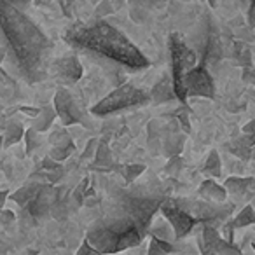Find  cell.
Returning a JSON list of instances; mask_svg holds the SVG:
<instances>
[{
  "instance_id": "cb8c5ba5",
  "label": "cell",
  "mask_w": 255,
  "mask_h": 255,
  "mask_svg": "<svg viewBox=\"0 0 255 255\" xmlns=\"http://www.w3.org/2000/svg\"><path fill=\"white\" fill-rule=\"evenodd\" d=\"M112 163V157H110V149L105 142H100L98 143V149H96V154H95V164L96 166H107V164Z\"/></svg>"
},
{
  "instance_id": "3957f363",
  "label": "cell",
  "mask_w": 255,
  "mask_h": 255,
  "mask_svg": "<svg viewBox=\"0 0 255 255\" xmlns=\"http://www.w3.org/2000/svg\"><path fill=\"white\" fill-rule=\"evenodd\" d=\"M63 40L72 49L124 70L136 72L150 65L149 58L129 40V37L102 19L68 26L63 33Z\"/></svg>"
},
{
  "instance_id": "8992f818",
  "label": "cell",
  "mask_w": 255,
  "mask_h": 255,
  "mask_svg": "<svg viewBox=\"0 0 255 255\" xmlns=\"http://www.w3.org/2000/svg\"><path fill=\"white\" fill-rule=\"evenodd\" d=\"M170 201L184 212H187L189 215H192L203 226H213L215 222H222L226 220V217L231 215V210H233V206H220L219 203H210L205 199L194 201V199L187 198H170Z\"/></svg>"
},
{
  "instance_id": "f546056e",
  "label": "cell",
  "mask_w": 255,
  "mask_h": 255,
  "mask_svg": "<svg viewBox=\"0 0 255 255\" xmlns=\"http://www.w3.org/2000/svg\"><path fill=\"white\" fill-rule=\"evenodd\" d=\"M98 140H89V145H88V149H86V152H84V157H95V154H96V149H98Z\"/></svg>"
},
{
  "instance_id": "30bf717a",
  "label": "cell",
  "mask_w": 255,
  "mask_h": 255,
  "mask_svg": "<svg viewBox=\"0 0 255 255\" xmlns=\"http://www.w3.org/2000/svg\"><path fill=\"white\" fill-rule=\"evenodd\" d=\"M161 213H163V217L168 220V224H170L171 229H173L175 240H182V238H185L192 229H194V226H198L199 224L192 215H189L187 212H184L182 208H178L177 205H173V203L170 201V198L163 203V206H161Z\"/></svg>"
},
{
  "instance_id": "9a60e30c",
  "label": "cell",
  "mask_w": 255,
  "mask_h": 255,
  "mask_svg": "<svg viewBox=\"0 0 255 255\" xmlns=\"http://www.w3.org/2000/svg\"><path fill=\"white\" fill-rule=\"evenodd\" d=\"M150 98H152L154 103H164V102H170V100L177 98L175 89H173V82H171L170 79H163L161 82H157L152 91H150Z\"/></svg>"
},
{
  "instance_id": "5bb4252c",
  "label": "cell",
  "mask_w": 255,
  "mask_h": 255,
  "mask_svg": "<svg viewBox=\"0 0 255 255\" xmlns=\"http://www.w3.org/2000/svg\"><path fill=\"white\" fill-rule=\"evenodd\" d=\"M198 194L201 196L205 201L219 203V205H222L227 198L226 187L220 185V184H217L213 178H208V180L201 182V185H199V189H198Z\"/></svg>"
},
{
  "instance_id": "4316f807",
  "label": "cell",
  "mask_w": 255,
  "mask_h": 255,
  "mask_svg": "<svg viewBox=\"0 0 255 255\" xmlns=\"http://www.w3.org/2000/svg\"><path fill=\"white\" fill-rule=\"evenodd\" d=\"M37 133L39 131H35L33 128H30V129H26V133H25V142H26V152H32L33 149H35L39 143H37Z\"/></svg>"
},
{
  "instance_id": "8fae6325",
  "label": "cell",
  "mask_w": 255,
  "mask_h": 255,
  "mask_svg": "<svg viewBox=\"0 0 255 255\" xmlns=\"http://www.w3.org/2000/svg\"><path fill=\"white\" fill-rule=\"evenodd\" d=\"M54 110L63 126H75L84 123V114L79 109L75 98L65 88H60L54 95Z\"/></svg>"
},
{
  "instance_id": "7c38bea8",
  "label": "cell",
  "mask_w": 255,
  "mask_h": 255,
  "mask_svg": "<svg viewBox=\"0 0 255 255\" xmlns=\"http://www.w3.org/2000/svg\"><path fill=\"white\" fill-rule=\"evenodd\" d=\"M56 189L51 187V185H42L37 196L28 203L30 213L35 217H44L47 215V212H53V206L56 203Z\"/></svg>"
},
{
  "instance_id": "8d00e7d4",
  "label": "cell",
  "mask_w": 255,
  "mask_h": 255,
  "mask_svg": "<svg viewBox=\"0 0 255 255\" xmlns=\"http://www.w3.org/2000/svg\"><path fill=\"white\" fill-rule=\"evenodd\" d=\"M2 147H4V136H0V150H2Z\"/></svg>"
},
{
  "instance_id": "484cf974",
  "label": "cell",
  "mask_w": 255,
  "mask_h": 255,
  "mask_svg": "<svg viewBox=\"0 0 255 255\" xmlns=\"http://www.w3.org/2000/svg\"><path fill=\"white\" fill-rule=\"evenodd\" d=\"M75 255H105V254H102L100 250H96V248L84 238L82 243H81V247H79L77 252H75Z\"/></svg>"
},
{
  "instance_id": "d6986e66",
  "label": "cell",
  "mask_w": 255,
  "mask_h": 255,
  "mask_svg": "<svg viewBox=\"0 0 255 255\" xmlns=\"http://www.w3.org/2000/svg\"><path fill=\"white\" fill-rule=\"evenodd\" d=\"M173 252H175V247L171 245V241L161 240V238H156V236L150 238L149 255H168V254H173Z\"/></svg>"
},
{
  "instance_id": "d6a6232c",
  "label": "cell",
  "mask_w": 255,
  "mask_h": 255,
  "mask_svg": "<svg viewBox=\"0 0 255 255\" xmlns=\"http://www.w3.org/2000/svg\"><path fill=\"white\" fill-rule=\"evenodd\" d=\"M178 123L182 124V128H184V131L185 133H189L191 131V123H189V117H187V114L185 112H178Z\"/></svg>"
},
{
  "instance_id": "9c48e42d",
  "label": "cell",
  "mask_w": 255,
  "mask_h": 255,
  "mask_svg": "<svg viewBox=\"0 0 255 255\" xmlns=\"http://www.w3.org/2000/svg\"><path fill=\"white\" fill-rule=\"evenodd\" d=\"M199 248H201L203 255H241L240 248L234 247L231 241L224 240L217 227L213 226H203L201 234L198 238Z\"/></svg>"
},
{
  "instance_id": "277c9868",
  "label": "cell",
  "mask_w": 255,
  "mask_h": 255,
  "mask_svg": "<svg viewBox=\"0 0 255 255\" xmlns=\"http://www.w3.org/2000/svg\"><path fill=\"white\" fill-rule=\"evenodd\" d=\"M150 102H152L150 93H147L143 88L131 84V82H124V84L117 86L114 91H110L105 98L100 100L96 105H93L91 114L96 117H105L128 109L143 107Z\"/></svg>"
},
{
  "instance_id": "6da1fadb",
  "label": "cell",
  "mask_w": 255,
  "mask_h": 255,
  "mask_svg": "<svg viewBox=\"0 0 255 255\" xmlns=\"http://www.w3.org/2000/svg\"><path fill=\"white\" fill-rule=\"evenodd\" d=\"M109 208L88 227L86 240L102 254H119L142 243L157 210L168 199L163 189L138 187L112 191Z\"/></svg>"
},
{
  "instance_id": "f1b7e54d",
  "label": "cell",
  "mask_w": 255,
  "mask_h": 255,
  "mask_svg": "<svg viewBox=\"0 0 255 255\" xmlns=\"http://www.w3.org/2000/svg\"><path fill=\"white\" fill-rule=\"evenodd\" d=\"M5 2H9L11 5H14L16 9H19V11L26 12L30 7V4H32V0H5Z\"/></svg>"
},
{
  "instance_id": "603a6c76",
  "label": "cell",
  "mask_w": 255,
  "mask_h": 255,
  "mask_svg": "<svg viewBox=\"0 0 255 255\" xmlns=\"http://www.w3.org/2000/svg\"><path fill=\"white\" fill-rule=\"evenodd\" d=\"M143 171H145V166H143V164H128V166H124V170H123L124 185L129 187V185H131Z\"/></svg>"
},
{
  "instance_id": "e0dca14e",
  "label": "cell",
  "mask_w": 255,
  "mask_h": 255,
  "mask_svg": "<svg viewBox=\"0 0 255 255\" xmlns=\"http://www.w3.org/2000/svg\"><path fill=\"white\" fill-rule=\"evenodd\" d=\"M40 189H42V184H40V182H32V184H26V185H23V187H19L11 198H12V201H16L21 206L28 205V203L35 198L37 192H39Z\"/></svg>"
},
{
  "instance_id": "d4e9b609",
  "label": "cell",
  "mask_w": 255,
  "mask_h": 255,
  "mask_svg": "<svg viewBox=\"0 0 255 255\" xmlns=\"http://www.w3.org/2000/svg\"><path fill=\"white\" fill-rule=\"evenodd\" d=\"M182 166H184V159H182L180 156H173V157H170V161H168L164 170L170 175H177V173H180Z\"/></svg>"
},
{
  "instance_id": "ab89813d",
  "label": "cell",
  "mask_w": 255,
  "mask_h": 255,
  "mask_svg": "<svg viewBox=\"0 0 255 255\" xmlns=\"http://www.w3.org/2000/svg\"><path fill=\"white\" fill-rule=\"evenodd\" d=\"M254 60H255V58H254Z\"/></svg>"
},
{
  "instance_id": "5b68a950",
  "label": "cell",
  "mask_w": 255,
  "mask_h": 255,
  "mask_svg": "<svg viewBox=\"0 0 255 255\" xmlns=\"http://www.w3.org/2000/svg\"><path fill=\"white\" fill-rule=\"evenodd\" d=\"M168 47H170L171 56V82H173L175 95H177V100L185 103L187 95H185L184 79L187 75V72H191L198 65V56H196L194 49H191L177 33L170 35Z\"/></svg>"
},
{
  "instance_id": "e575fe53",
  "label": "cell",
  "mask_w": 255,
  "mask_h": 255,
  "mask_svg": "<svg viewBox=\"0 0 255 255\" xmlns=\"http://www.w3.org/2000/svg\"><path fill=\"white\" fill-rule=\"evenodd\" d=\"M243 133H247V135H254L255 133V119H252L250 123H247L243 126Z\"/></svg>"
},
{
  "instance_id": "2e32d148",
  "label": "cell",
  "mask_w": 255,
  "mask_h": 255,
  "mask_svg": "<svg viewBox=\"0 0 255 255\" xmlns=\"http://www.w3.org/2000/svg\"><path fill=\"white\" fill-rule=\"evenodd\" d=\"M255 184V178L250 177H229L226 182H224V187H226L227 194L233 196H243L252 185Z\"/></svg>"
},
{
  "instance_id": "7402d4cb",
  "label": "cell",
  "mask_w": 255,
  "mask_h": 255,
  "mask_svg": "<svg viewBox=\"0 0 255 255\" xmlns=\"http://www.w3.org/2000/svg\"><path fill=\"white\" fill-rule=\"evenodd\" d=\"M21 136H25V131H23L21 124L11 123L7 126V131H5V135H4V147H9V145H12V143L19 142Z\"/></svg>"
},
{
  "instance_id": "44dd1931",
  "label": "cell",
  "mask_w": 255,
  "mask_h": 255,
  "mask_svg": "<svg viewBox=\"0 0 255 255\" xmlns=\"http://www.w3.org/2000/svg\"><path fill=\"white\" fill-rule=\"evenodd\" d=\"M74 143L70 142L68 138H65L63 142H60V143H56L54 145V149L51 150V159H54V161H63V159H67L68 156H70L72 152H74Z\"/></svg>"
},
{
  "instance_id": "d590c367",
  "label": "cell",
  "mask_w": 255,
  "mask_h": 255,
  "mask_svg": "<svg viewBox=\"0 0 255 255\" xmlns=\"http://www.w3.org/2000/svg\"><path fill=\"white\" fill-rule=\"evenodd\" d=\"M7 196H9V191H0V212L4 210V203H5V199H7Z\"/></svg>"
},
{
  "instance_id": "4dcf8cb0",
  "label": "cell",
  "mask_w": 255,
  "mask_h": 255,
  "mask_svg": "<svg viewBox=\"0 0 255 255\" xmlns=\"http://www.w3.org/2000/svg\"><path fill=\"white\" fill-rule=\"evenodd\" d=\"M247 19H248V25L252 28H255V0H250V7H248L247 12Z\"/></svg>"
},
{
  "instance_id": "74e56055",
  "label": "cell",
  "mask_w": 255,
  "mask_h": 255,
  "mask_svg": "<svg viewBox=\"0 0 255 255\" xmlns=\"http://www.w3.org/2000/svg\"><path fill=\"white\" fill-rule=\"evenodd\" d=\"M252 248H254V252H255V243H252Z\"/></svg>"
},
{
  "instance_id": "4fadbf2b",
  "label": "cell",
  "mask_w": 255,
  "mask_h": 255,
  "mask_svg": "<svg viewBox=\"0 0 255 255\" xmlns=\"http://www.w3.org/2000/svg\"><path fill=\"white\" fill-rule=\"evenodd\" d=\"M164 0H129V14L136 23H143L152 11L159 9Z\"/></svg>"
},
{
  "instance_id": "7a4b0ae2",
  "label": "cell",
  "mask_w": 255,
  "mask_h": 255,
  "mask_svg": "<svg viewBox=\"0 0 255 255\" xmlns=\"http://www.w3.org/2000/svg\"><path fill=\"white\" fill-rule=\"evenodd\" d=\"M0 46L14 72L28 84L47 77L53 44L49 37L5 0H0Z\"/></svg>"
},
{
  "instance_id": "ba28073f",
  "label": "cell",
  "mask_w": 255,
  "mask_h": 255,
  "mask_svg": "<svg viewBox=\"0 0 255 255\" xmlns=\"http://www.w3.org/2000/svg\"><path fill=\"white\" fill-rule=\"evenodd\" d=\"M185 95L201 96V98H215V81L205 65H196L191 72H187L184 79Z\"/></svg>"
},
{
  "instance_id": "836d02e7",
  "label": "cell",
  "mask_w": 255,
  "mask_h": 255,
  "mask_svg": "<svg viewBox=\"0 0 255 255\" xmlns=\"http://www.w3.org/2000/svg\"><path fill=\"white\" fill-rule=\"evenodd\" d=\"M243 81L250 82V84H255V70H252V68H245Z\"/></svg>"
},
{
  "instance_id": "83f0119b",
  "label": "cell",
  "mask_w": 255,
  "mask_h": 255,
  "mask_svg": "<svg viewBox=\"0 0 255 255\" xmlns=\"http://www.w3.org/2000/svg\"><path fill=\"white\" fill-rule=\"evenodd\" d=\"M112 12V5H110V2L109 0H103L102 4H100V7L95 11V16L96 18H103V16H107V14H110Z\"/></svg>"
},
{
  "instance_id": "ac0fdd59",
  "label": "cell",
  "mask_w": 255,
  "mask_h": 255,
  "mask_svg": "<svg viewBox=\"0 0 255 255\" xmlns=\"http://www.w3.org/2000/svg\"><path fill=\"white\" fill-rule=\"evenodd\" d=\"M203 171L212 178L220 177V173H222V163H220V156L217 150H212L208 154V157L205 161V166H203Z\"/></svg>"
},
{
  "instance_id": "f35d334b",
  "label": "cell",
  "mask_w": 255,
  "mask_h": 255,
  "mask_svg": "<svg viewBox=\"0 0 255 255\" xmlns=\"http://www.w3.org/2000/svg\"><path fill=\"white\" fill-rule=\"evenodd\" d=\"M212 255H217V254H212Z\"/></svg>"
},
{
  "instance_id": "ffe728a7",
  "label": "cell",
  "mask_w": 255,
  "mask_h": 255,
  "mask_svg": "<svg viewBox=\"0 0 255 255\" xmlns=\"http://www.w3.org/2000/svg\"><path fill=\"white\" fill-rule=\"evenodd\" d=\"M254 224H255V212H254V208H252V205H247L236 217H234L231 226H233L234 229H238V227H248V226H254Z\"/></svg>"
},
{
  "instance_id": "1f68e13d",
  "label": "cell",
  "mask_w": 255,
  "mask_h": 255,
  "mask_svg": "<svg viewBox=\"0 0 255 255\" xmlns=\"http://www.w3.org/2000/svg\"><path fill=\"white\" fill-rule=\"evenodd\" d=\"M12 220H14V213L12 212H9V210H2V212H0V224L7 226V224H11Z\"/></svg>"
},
{
  "instance_id": "52a82bcc",
  "label": "cell",
  "mask_w": 255,
  "mask_h": 255,
  "mask_svg": "<svg viewBox=\"0 0 255 255\" xmlns=\"http://www.w3.org/2000/svg\"><path fill=\"white\" fill-rule=\"evenodd\" d=\"M82 72H84V68H82V63L79 61L77 54L70 53L51 60L47 74L56 82H60L61 86H70L79 82V79L82 77Z\"/></svg>"
}]
</instances>
